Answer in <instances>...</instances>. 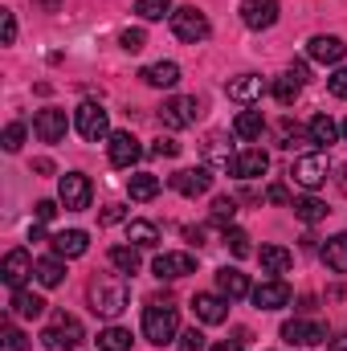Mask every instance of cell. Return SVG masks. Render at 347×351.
I'll list each match as a JSON object with an SVG mask.
<instances>
[{
	"instance_id": "cell-1",
	"label": "cell",
	"mask_w": 347,
	"mask_h": 351,
	"mask_svg": "<svg viewBox=\"0 0 347 351\" xmlns=\"http://www.w3.org/2000/svg\"><path fill=\"white\" fill-rule=\"evenodd\" d=\"M86 294H90V311L102 315V319H119L127 311V302H131V286H127L123 274H98V278H90Z\"/></svg>"
},
{
	"instance_id": "cell-2",
	"label": "cell",
	"mask_w": 347,
	"mask_h": 351,
	"mask_svg": "<svg viewBox=\"0 0 347 351\" xmlns=\"http://www.w3.org/2000/svg\"><path fill=\"white\" fill-rule=\"evenodd\" d=\"M176 335H180V315H176V306L172 302L152 298L147 311H143V339L164 348V343H172Z\"/></svg>"
},
{
	"instance_id": "cell-3",
	"label": "cell",
	"mask_w": 347,
	"mask_h": 351,
	"mask_svg": "<svg viewBox=\"0 0 347 351\" xmlns=\"http://www.w3.org/2000/svg\"><path fill=\"white\" fill-rule=\"evenodd\" d=\"M41 343H45V351H74L82 343V323L62 311V315H53V323L41 331Z\"/></svg>"
},
{
	"instance_id": "cell-4",
	"label": "cell",
	"mask_w": 347,
	"mask_h": 351,
	"mask_svg": "<svg viewBox=\"0 0 347 351\" xmlns=\"http://www.w3.org/2000/svg\"><path fill=\"white\" fill-rule=\"evenodd\" d=\"M172 33L180 41H188V45H200V41H208L213 25H208V16L200 8L184 4V8H172Z\"/></svg>"
},
{
	"instance_id": "cell-5",
	"label": "cell",
	"mask_w": 347,
	"mask_h": 351,
	"mask_svg": "<svg viewBox=\"0 0 347 351\" xmlns=\"http://www.w3.org/2000/svg\"><path fill=\"white\" fill-rule=\"evenodd\" d=\"M290 176H294V184H302L307 192L323 188V184H327V176H331L327 156H323V152H307V156H298V160H294V168H290Z\"/></svg>"
},
{
	"instance_id": "cell-6",
	"label": "cell",
	"mask_w": 347,
	"mask_h": 351,
	"mask_svg": "<svg viewBox=\"0 0 347 351\" xmlns=\"http://www.w3.org/2000/svg\"><path fill=\"white\" fill-rule=\"evenodd\" d=\"M196 119H200V102L188 98V94H176V98H168V102L160 106V123H164L168 131H184V127H192Z\"/></svg>"
},
{
	"instance_id": "cell-7",
	"label": "cell",
	"mask_w": 347,
	"mask_h": 351,
	"mask_svg": "<svg viewBox=\"0 0 347 351\" xmlns=\"http://www.w3.org/2000/svg\"><path fill=\"white\" fill-rule=\"evenodd\" d=\"M74 127H78V135L90 139V143L110 139V119H106V110H102L98 102H82V106L74 110Z\"/></svg>"
},
{
	"instance_id": "cell-8",
	"label": "cell",
	"mask_w": 347,
	"mask_h": 351,
	"mask_svg": "<svg viewBox=\"0 0 347 351\" xmlns=\"http://www.w3.org/2000/svg\"><path fill=\"white\" fill-rule=\"evenodd\" d=\"M58 196H62V204H66L70 213H82V208H90L94 188H90V180L82 172H66L58 180Z\"/></svg>"
},
{
	"instance_id": "cell-9",
	"label": "cell",
	"mask_w": 347,
	"mask_h": 351,
	"mask_svg": "<svg viewBox=\"0 0 347 351\" xmlns=\"http://www.w3.org/2000/svg\"><path fill=\"white\" fill-rule=\"evenodd\" d=\"M282 339L290 348H315V343H327V327L319 319H290L282 327Z\"/></svg>"
},
{
	"instance_id": "cell-10",
	"label": "cell",
	"mask_w": 347,
	"mask_h": 351,
	"mask_svg": "<svg viewBox=\"0 0 347 351\" xmlns=\"http://www.w3.org/2000/svg\"><path fill=\"white\" fill-rule=\"evenodd\" d=\"M66 131H70L66 110H58V106L37 110V119H33V135H37L41 143H62V139H66Z\"/></svg>"
},
{
	"instance_id": "cell-11",
	"label": "cell",
	"mask_w": 347,
	"mask_h": 351,
	"mask_svg": "<svg viewBox=\"0 0 347 351\" xmlns=\"http://www.w3.org/2000/svg\"><path fill=\"white\" fill-rule=\"evenodd\" d=\"M106 152H110V164H115V168H135L139 156H143V147H139V139H135L131 131H110Z\"/></svg>"
},
{
	"instance_id": "cell-12",
	"label": "cell",
	"mask_w": 347,
	"mask_h": 351,
	"mask_svg": "<svg viewBox=\"0 0 347 351\" xmlns=\"http://www.w3.org/2000/svg\"><path fill=\"white\" fill-rule=\"evenodd\" d=\"M278 12H282V4L278 0H241V21H246V29H270L274 21H278Z\"/></svg>"
},
{
	"instance_id": "cell-13",
	"label": "cell",
	"mask_w": 347,
	"mask_h": 351,
	"mask_svg": "<svg viewBox=\"0 0 347 351\" xmlns=\"http://www.w3.org/2000/svg\"><path fill=\"white\" fill-rule=\"evenodd\" d=\"M250 298L261 311H282V306H290V286L282 278H270V282H261V286L250 290Z\"/></svg>"
},
{
	"instance_id": "cell-14",
	"label": "cell",
	"mask_w": 347,
	"mask_h": 351,
	"mask_svg": "<svg viewBox=\"0 0 347 351\" xmlns=\"http://www.w3.org/2000/svg\"><path fill=\"white\" fill-rule=\"evenodd\" d=\"M37 269V262L25 254V250H8L4 254V265H0V278H4V286H12V290H21L25 286V278Z\"/></svg>"
},
{
	"instance_id": "cell-15",
	"label": "cell",
	"mask_w": 347,
	"mask_h": 351,
	"mask_svg": "<svg viewBox=\"0 0 347 351\" xmlns=\"http://www.w3.org/2000/svg\"><path fill=\"white\" fill-rule=\"evenodd\" d=\"M152 274L164 278V282L188 278V274H196V258H192V254H160V258L152 262Z\"/></svg>"
},
{
	"instance_id": "cell-16",
	"label": "cell",
	"mask_w": 347,
	"mask_h": 351,
	"mask_svg": "<svg viewBox=\"0 0 347 351\" xmlns=\"http://www.w3.org/2000/svg\"><path fill=\"white\" fill-rule=\"evenodd\" d=\"M265 168H270V156L261 147H246V152L233 156V168L229 172L237 176V180H258V176H265Z\"/></svg>"
},
{
	"instance_id": "cell-17",
	"label": "cell",
	"mask_w": 347,
	"mask_h": 351,
	"mask_svg": "<svg viewBox=\"0 0 347 351\" xmlns=\"http://www.w3.org/2000/svg\"><path fill=\"white\" fill-rule=\"evenodd\" d=\"M208 184H213L208 168H184V172H176V176H172V188L180 192V196H188V200L204 196V192H208Z\"/></svg>"
},
{
	"instance_id": "cell-18",
	"label": "cell",
	"mask_w": 347,
	"mask_h": 351,
	"mask_svg": "<svg viewBox=\"0 0 347 351\" xmlns=\"http://www.w3.org/2000/svg\"><path fill=\"white\" fill-rule=\"evenodd\" d=\"M307 53H311L315 62H323V66H339L344 53H347V45L339 41V37H331V33H319V37H311Z\"/></svg>"
},
{
	"instance_id": "cell-19",
	"label": "cell",
	"mask_w": 347,
	"mask_h": 351,
	"mask_svg": "<svg viewBox=\"0 0 347 351\" xmlns=\"http://www.w3.org/2000/svg\"><path fill=\"white\" fill-rule=\"evenodd\" d=\"M192 311L200 323H225L229 319V298L225 294H196L192 298Z\"/></svg>"
},
{
	"instance_id": "cell-20",
	"label": "cell",
	"mask_w": 347,
	"mask_h": 351,
	"mask_svg": "<svg viewBox=\"0 0 347 351\" xmlns=\"http://www.w3.org/2000/svg\"><path fill=\"white\" fill-rule=\"evenodd\" d=\"M302 82H307V66L298 62V66H290L278 82H274V98L282 102V106H290L294 98H298V90H302Z\"/></svg>"
},
{
	"instance_id": "cell-21",
	"label": "cell",
	"mask_w": 347,
	"mask_h": 351,
	"mask_svg": "<svg viewBox=\"0 0 347 351\" xmlns=\"http://www.w3.org/2000/svg\"><path fill=\"white\" fill-rule=\"evenodd\" d=\"M90 250V237L82 229H62V233H53V254L58 258H82Z\"/></svg>"
},
{
	"instance_id": "cell-22",
	"label": "cell",
	"mask_w": 347,
	"mask_h": 351,
	"mask_svg": "<svg viewBox=\"0 0 347 351\" xmlns=\"http://www.w3.org/2000/svg\"><path fill=\"white\" fill-rule=\"evenodd\" d=\"M217 294H225L229 302H233V298H246V294H250V278H246L241 269L225 265V269H217Z\"/></svg>"
},
{
	"instance_id": "cell-23",
	"label": "cell",
	"mask_w": 347,
	"mask_h": 351,
	"mask_svg": "<svg viewBox=\"0 0 347 351\" xmlns=\"http://www.w3.org/2000/svg\"><path fill=\"white\" fill-rule=\"evenodd\" d=\"M261 90H265V78H258V74H241V78H229L225 94H229L233 102H254V98H261Z\"/></svg>"
},
{
	"instance_id": "cell-24",
	"label": "cell",
	"mask_w": 347,
	"mask_h": 351,
	"mask_svg": "<svg viewBox=\"0 0 347 351\" xmlns=\"http://www.w3.org/2000/svg\"><path fill=\"white\" fill-rule=\"evenodd\" d=\"M139 78H143L147 86H156V90H172L176 82H180V66H176V62H152Z\"/></svg>"
},
{
	"instance_id": "cell-25",
	"label": "cell",
	"mask_w": 347,
	"mask_h": 351,
	"mask_svg": "<svg viewBox=\"0 0 347 351\" xmlns=\"http://www.w3.org/2000/svg\"><path fill=\"white\" fill-rule=\"evenodd\" d=\"M307 131H311V143H319V147H331V143H339V135H344V127H339L331 114H315Z\"/></svg>"
},
{
	"instance_id": "cell-26",
	"label": "cell",
	"mask_w": 347,
	"mask_h": 351,
	"mask_svg": "<svg viewBox=\"0 0 347 351\" xmlns=\"http://www.w3.org/2000/svg\"><path fill=\"white\" fill-rule=\"evenodd\" d=\"M258 258H261V269H265V274H274V278H278V274H286V269L294 265V254H290L286 245H261Z\"/></svg>"
},
{
	"instance_id": "cell-27",
	"label": "cell",
	"mask_w": 347,
	"mask_h": 351,
	"mask_svg": "<svg viewBox=\"0 0 347 351\" xmlns=\"http://www.w3.org/2000/svg\"><path fill=\"white\" fill-rule=\"evenodd\" d=\"M127 196H131V200H156V196H160V176L135 172L127 180Z\"/></svg>"
},
{
	"instance_id": "cell-28",
	"label": "cell",
	"mask_w": 347,
	"mask_h": 351,
	"mask_svg": "<svg viewBox=\"0 0 347 351\" xmlns=\"http://www.w3.org/2000/svg\"><path fill=\"white\" fill-rule=\"evenodd\" d=\"M127 241L139 250H152V245H160V229L152 221H127Z\"/></svg>"
},
{
	"instance_id": "cell-29",
	"label": "cell",
	"mask_w": 347,
	"mask_h": 351,
	"mask_svg": "<svg viewBox=\"0 0 347 351\" xmlns=\"http://www.w3.org/2000/svg\"><path fill=\"white\" fill-rule=\"evenodd\" d=\"M12 311L21 319H37V315H45V298L33 290H12Z\"/></svg>"
},
{
	"instance_id": "cell-30",
	"label": "cell",
	"mask_w": 347,
	"mask_h": 351,
	"mask_svg": "<svg viewBox=\"0 0 347 351\" xmlns=\"http://www.w3.org/2000/svg\"><path fill=\"white\" fill-rule=\"evenodd\" d=\"M261 131H265L261 110H241V114L233 119V135H237V139H261Z\"/></svg>"
},
{
	"instance_id": "cell-31",
	"label": "cell",
	"mask_w": 347,
	"mask_h": 351,
	"mask_svg": "<svg viewBox=\"0 0 347 351\" xmlns=\"http://www.w3.org/2000/svg\"><path fill=\"white\" fill-rule=\"evenodd\" d=\"M323 262H327V269H335V274H347V233L327 237V245H323Z\"/></svg>"
},
{
	"instance_id": "cell-32",
	"label": "cell",
	"mask_w": 347,
	"mask_h": 351,
	"mask_svg": "<svg viewBox=\"0 0 347 351\" xmlns=\"http://www.w3.org/2000/svg\"><path fill=\"white\" fill-rule=\"evenodd\" d=\"M106 258H110V265H115L123 278H127V274H139V245H115Z\"/></svg>"
},
{
	"instance_id": "cell-33",
	"label": "cell",
	"mask_w": 347,
	"mask_h": 351,
	"mask_svg": "<svg viewBox=\"0 0 347 351\" xmlns=\"http://www.w3.org/2000/svg\"><path fill=\"white\" fill-rule=\"evenodd\" d=\"M33 278L49 290V286H62V278H66V265H62V258H41L37 262V269H33Z\"/></svg>"
},
{
	"instance_id": "cell-34",
	"label": "cell",
	"mask_w": 347,
	"mask_h": 351,
	"mask_svg": "<svg viewBox=\"0 0 347 351\" xmlns=\"http://www.w3.org/2000/svg\"><path fill=\"white\" fill-rule=\"evenodd\" d=\"M294 217H298L302 225H315V221L327 217V204H323L319 196H302V200H294Z\"/></svg>"
},
{
	"instance_id": "cell-35",
	"label": "cell",
	"mask_w": 347,
	"mask_h": 351,
	"mask_svg": "<svg viewBox=\"0 0 347 351\" xmlns=\"http://www.w3.org/2000/svg\"><path fill=\"white\" fill-rule=\"evenodd\" d=\"M98 351H131V331L127 327H106L98 335Z\"/></svg>"
},
{
	"instance_id": "cell-36",
	"label": "cell",
	"mask_w": 347,
	"mask_h": 351,
	"mask_svg": "<svg viewBox=\"0 0 347 351\" xmlns=\"http://www.w3.org/2000/svg\"><path fill=\"white\" fill-rule=\"evenodd\" d=\"M225 245H229V254H233V258H250V254H254V245H250V233H246V229H225Z\"/></svg>"
},
{
	"instance_id": "cell-37",
	"label": "cell",
	"mask_w": 347,
	"mask_h": 351,
	"mask_svg": "<svg viewBox=\"0 0 347 351\" xmlns=\"http://www.w3.org/2000/svg\"><path fill=\"white\" fill-rule=\"evenodd\" d=\"M135 12L143 21H160L164 12H172V0H135Z\"/></svg>"
},
{
	"instance_id": "cell-38",
	"label": "cell",
	"mask_w": 347,
	"mask_h": 351,
	"mask_svg": "<svg viewBox=\"0 0 347 351\" xmlns=\"http://www.w3.org/2000/svg\"><path fill=\"white\" fill-rule=\"evenodd\" d=\"M233 217H237V200H233V196H217V200H213V221H217V225H229Z\"/></svg>"
},
{
	"instance_id": "cell-39",
	"label": "cell",
	"mask_w": 347,
	"mask_h": 351,
	"mask_svg": "<svg viewBox=\"0 0 347 351\" xmlns=\"http://www.w3.org/2000/svg\"><path fill=\"white\" fill-rule=\"evenodd\" d=\"M119 45H123L127 53H139V49L147 45V33H143V29H123V33H119Z\"/></svg>"
},
{
	"instance_id": "cell-40",
	"label": "cell",
	"mask_w": 347,
	"mask_h": 351,
	"mask_svg": "<svg viewBox=\"0 0 347 351\" xmlns=\"http://www.w3.org/2000/svg\"><path fill=\"white\" fill-rule=\"evenodd\" d=\"M278 139H282V147H294V143L302 139V127L290 123V119H282V123H278Z\"/></svg>"
},
{
	"instance_id": "cell-41",
	"label": "cell",
	"mask_w": 347,
	"mask_h": 351,
	"mask_svg": "<svg viewBox=\"0 0 347 351\" xmlns=\"http://www.w3.org/2000/svg\"><path fill=\"white\" fill-rule=\"evenodd\" d=\"M21 143H25V127L21 123H8L4 127V152H21Z\"/></svg>"
},
{
	"instance_id": "cell-42",
	"label": "cell",
	"mask_w": 347,
	"mask_h": 351,
	"mask_svg": "<svg viewBox=\"0 0 347 351\" xmlns=\"http://www.w3.org/2000/svg\"><path fill=\"white\" fill-rule=\"evenodd\" d=\"M4 351H29V335L16 327H4Z\"/></svg>"
},
{
	"instance_id": "cell-43",
	"label": "cell",
	"mask_w": 347,
	"mask_h": 351,
	"mask_svg": "<svg viewBox=\"0 0 347 351\" xmlns=\"http://www.w3.org/2000/svg\"><path fill=\"white\" fill-rule=\"evenodd\" d=\"M221 143H225V135H213V139H208V156H213L217 164H225V168H233V156H229V152H225Z\"/></svg>"
},
{
	"instance_id": "cell-44",
	"label": "cell",
	"mask_w": 347,
	"mask_h": 351,
	"mask_svg": "<svg viewBox=\"0 0 347 351\" xmlns=\"http://www.w3.org/2000/svg\"><path fill=\"white\" fill-rule=\"evenodd\" d=\"M176 351H204V335L192 327V331H184L180 335V343H176Z\"/></svg>"
},
{
	"instance_id": "cell-45",
	"label": "cell",
	"mask_w": 347,
	"mask_h": 351,
	"mask_svg": "<svg viewBox=\"0 0 347 351\" xmlns=\"http://www.w3.org/2000/svg\"><path fill=\"white\" fill-rule=\"evenodd\" d=\"M327 90H331L335 98H347V66H339V70L327 78Z\"/></svg>"
},
{
	"instance_id": "cell-46",
	"label": "cell",
	"mask_w": 347,
	"mask_h": 351,
	"mask_svg": "<svg viewBox=\"0 0 347 351\" xmlns=\"http://www.w3.org/2000/svg\"><path fill=\"white\" fill-rule=\"evenodd\" d=\"M53 213H58V204H53V200H37V204H33V217H37V225L53 221Z\"/></svg>"
},
{
	"instance_id": "cell-47",
	"label": "cell",
	"mask_w": 347,
	"mask_h": 351,
	"mask_svg": "<svg viewBox=\"0 0 347 351\" xmlns=\"http://www.w3.org/2000/svg\"><path fill=\"white\" fill-rule=\"evenodd\" d=\"M0 25H4V45L16 41V16L12 12H0Z\"/></svg>"
},
{
	"instance_id": "cell-48",
	"label": "cell",
	"mask_w": 347,
	"mask_h": 351,
	"mask_svg": "<svg viewBox=\"0 0 347 351\" xmlns=\"http://www.w3.org/2000/svg\"><path fill=\"white\" fill-rule=\"evenodd\" d=\"M123 217H127V208H123V204H106V208H102V225H119Z\"/></svg>"
},
{
	"instance_id": "cell-49",
	"label": "cell",
	"mask_w": 347,
	"mask_h": 351,
	"mask_svg": "<svg viewBox=\"0 0 347 351\" xmlns=\"http://www.w3.org/2000/svg\"><path fill=\"white\" fill-rule=\"evenodd\" d=\"M152 152H156V156H168V160H172V156H180V143H176V139H156V147H152Z\"/></svg>"
},
{
	"instance_id": "cell-50",
	"label": "cell",
	"mask_w": 347,
	"mask_h": 351,
	"mask_svg": "<svg viewBox=\"0 0 347 351\" xmlns=\"http://www.w3.org/2000/svg\"><path fill=\"white\" fill-rule=\"evenodd\" d=\"M265 196H270L274 204H290V192H286L282 184H270V192H265Z\"/></svg>"
},
{
	"instance_id": "cell-51",
	"label": "cell",
	"mask_w": 347,
	"mask_h": 351,
	"mask_svg": "<svg viewBox=\"0 0 347 351\" xmlns=\"http://www.w3.org/2000/svg\"><path fill=\"white\" fill-rule=\"evenodd\" d=\"M213 351H241V339H233V343H217Z\"/></svg>"
},
{
	"instance_id": "cell-52",
	"label": "cell",
	"mask_w": 347,
	"mask_h": 351,
	"mask_svg": "<svg viewBox=\"0 0 347 351\" xmlns=\"http://www.w3.org/2000/svg\"><path fill=\"white\" fill-rule=\"evenodd\" d=\"M331 351H347V335H335L331 339Z\"/></svg>"
},
{
	"instance_id": "cell-53",
	"label": "cell",
	"mask_w": 347,
	"mask_h": 351,
	"mask_svg": "<svg viewBox=\"0 0 347 351\" xmlns=\"http://www.w3.org/2000/svg\"><path fill=\"white\" fill-rule=\"evenodd\" d=\"M344 139H347V119H344Z\"/></svg>"
}]
</instances>
